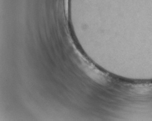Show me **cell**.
Listing matches in <instances>:
<instances>
[{
  "instance_id": "obj_1",
  "label": "cell",
  "mask_w": 152,
  "mask_h": 121,
  "mask_svg": "<svg viewBox=\"0 0 152 121\" xmlns=\"http://www.w3.org/2000/svg\"><path fill=\"white\" fill-rule=\"evenodd\" d=\"M136 91L138 93H144L152 90V85H140L134 88Z\"/></svg>"
}]
</instances>
